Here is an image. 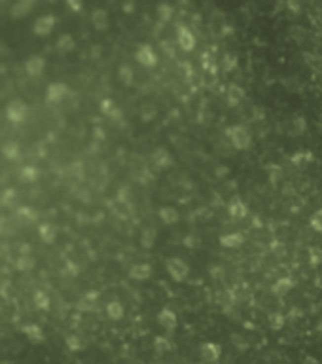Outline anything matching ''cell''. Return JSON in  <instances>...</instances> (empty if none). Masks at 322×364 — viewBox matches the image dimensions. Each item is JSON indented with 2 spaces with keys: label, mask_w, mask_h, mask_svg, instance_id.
I'll use <instances>...</instances> for the list:
<instances>
[{
  "label": "cell",
  "mask_w": 322,
  "mask_h": 364,
  "mask_svg": "<svg viewBox=\"0 0 322 364\" xmlns=\"http://www.w3.org/2000/svg\"><path fill=\"white\" fill-rule=\"evenodd\" d=\"M226 135H228L230 142L233 144V148H237V150H248L252 146L250 131L244 125H231V127L226 129Z\"/></svg>",
  "instance_id": "obj_1"
},
{
  "label": "cell",
  "mask_w": 322,
  "mask_h": 364,
  "mask_svg": "<svg viewBox=\"0 0 322 364\" xmlns=\"http://www.w3.org/2000/svg\"><path fill=\"white\" fill-rule=\"evenodd\" d=\"M294 286H296V281L290 275H282V277H279L275 283L271 284V294L277 296V298H284Z\"/></svg>",
  "instance_id": "obj_2"
},
{
  "label": "cell",
  "mask_w": 322,
  "mask_h": 364,
  "mask_svg": "<svg viewBox=\"0 0 322 364\" xmlns=\"http://www.w3.org/2000/svg\"><path fill=\"white\" fill-rule=\"evenodd\" d=\"M201 357L207 363H218L220 357H222V347L214 341H207V343L201 345Z\"/></svg>",
  "instance_id": "obj_3"
},
{
  "label": "cell",
  "mask_w": 322,
  "mask_h": 364,
  "mask_svg": "<svg viewBox=\"0 0 322 364\" xmlns=\"http://www.w3.org/2000/svg\"><path fill=\"white\" fill-rule=\"evenodd\" d=\"M228 213H230L231 218H235V220H242L244 216L248 215V205L244 203L242 199L239 197H233L228 205Z\"/></svg>",
  "instance_id": "obj_4"
},
{
  "label": "cell",
  "mask_w": 322,
  "mask_h": 364,
  "mask_svg": "<svg viewBox=\"0 0 322 364\" xmlns=\"http://www.w3.org/2000/svg\"><path fill=\"white\" fill-rule=\"evenodd\" d=\"M244 243V235L239 233V231H231V233H226L220 237V245L226 247V249H239Z\"/></svg>",
  "instance_id": "obj_5"
},
{
  "label": "cell",
  "mask_w": 322,
  "mask_h": 364,
  "mask_svg": "<svg viewBox=\"0 0 322 364\" xmlns=\"http://www.w3.org/2000/svg\"><path fill=\"white\" fill-rule=\"evenodd\" d=\"M313 159H315V156H313V152H311V150H298V152L290 158V161H292L298 169H305Z\"/></svg>",
  "instance_id": "obj_6"
},
{
  "label": "cell",
  "mask_w": 322,
  "mask_h": 364,
  "mask_svg": "<svg viewBox=\"0 0 322 364\" xmlns=\"http://www.w3.org/2000/svg\"><path fill=\"white\" fill-rule=\"evenodd\" d=\"M244 97H246V93H244V90H242L241 86L231 84L230 88H228V102H230L231 106H237L239 102L244 101Z\"/></svg>",
  "instance_id": "obj_7"
},
{
  "label": "cell",
  "mask_w": 322,
  "mask_h": 364,
  "mask_svg": "<svg viewBox=\"0 0 322 364\" xmlns=\"http://www.w3.org/2000/svg\"><path fill=\"white\" fill-rule=\"evenodd\" d=\"M169 270H171V275H173L176 281H182L186 275H188V266H186L184 262H180V260H174L169 264Z\"/></svg>",
  "instance_id": "obj_8"
},
{
  "label": "cell",
  "mask_w": 322,
  "mask_h": 364,
  "mask_svg": "<svg viewBox=\"0 0 322 364\" xmlns=\"http://www.w3.org/2000/svg\"><path fill=\"white\" fill-rule=\"evenodd\" d=\"M284 324H286V315H284V313L275 311V313L269 315V326H271V330L279 332V330L284 328Z\"/></svg>",
  "instance_id": "obj_9"
},
{
  "label": "cell",
  "mask_w": 322,
  "mask_h": 364,
  "mask_svg": "<svg viewBox=\"0 0 322 364\" xmlns=\"http://www.w3.org/2000/svg\"><path fill=\"white\" fill-rule=\"evenodd\" d=\"M160 322L167 330H174V328H176V315H174L173 311L165 309V311H163V313L160 315Z\"/></svg>",
  "instance_id": "obj_10"
},
{
  "label": "cell",
  "mask_w": 322,
  "mask_h": 364,
  "mask_svg": "<svg viewBox=\"0 0 322 364\" xmlns=\"http://www.w3.org/2000/svg\"><path fill=\"white\" fill-rule=\"evenodd\" d=\"M305 129H307V122H305V118H303V116H296V118L292 120V133L301 135V133H305Z\"/></svg>",
  "instance_id": "obj_11"
},
{
  "label": "cell",
  "mask_w": 322,
  "mask_h": 364,
  "mask_svg": "<svg viewBox=\"0 0 322 364\" xmlns=\"http://www.w3.org/2000/svg\"><path fill=\"white\" fill-rule=\"evenodd\" d=\"M309 264L313 268L322 264V249L321 247H311L309 249Z\"/></svg>",
  "instance_id": "obj_12"
},
{
  "label": "cell",
  "mask_w": 322,
  "mask_h": 364,
  "mask_svg": "<svg viewBox=\"0 0 322 364\" xmlns=\"http://www.w3.org/2000/svg\"><path fill=\"white\" fill-rule=\"evenodd\" d=\"M194 44H196V40H194V36L190 34V31L182 29V31H180V46H182L184 49H192Z\"/></svg>",
  "instance_id": "obj_13"
},
{
  "label": "cell",
  "mask_w": 322,
  "mask_h": 364,
  "mask_svg": "<svg viewBox=\"0 0 322 364\" xmlns=\"http://www.w3.org/2000/svg\"><path fill=\"white\" fill-rule=\"evenodd\" d=\"M311 228L317 231V233H322V209H319L315 215L311 216Z\"/></svg>",
  "instance_id": "obj_14"
},
{
  "label": "cell",
  "mask_w": 322,
  "mask_h": 364,
  "mask_svg": "<svg viewBox=\"0 0 322 364\" xmlns=\"http://www.w3.org/2000/svg\"><path fill=\"white\" fill-rule=\"evenodd\" d=\"M156 347H158V351H167L171 345H169V341L167 340H163V338H158L156 340Z\"/></svg>",
  "instance_id": "obj_15"
},
{
  "label": "cell",
  "mask_w": 322,
  "mask_h": 364,
  "mask_svg": "<svg viewBox=\"0 0 322 364\" xmlns=\"http://www.w3.org/2000/svg\"><path fill=\"white\" fill-rule=\"evenodd\" d=\"M288 8L294 11V13H298L301 10V2L299 0H288Z\"/></svg>",
  "instance_id": "obj_16"
},
{
  "label": "cell",
  "mask_w": 322,
  "mask_h": 364,
  "mask_svg": "<svg viewBox=\"0 0 322 364\" xmlns=\"http://www.w3.org/2000/svg\"><path fill=\"white\" fill-rule=\"evenodd\" d=\"M301 364H319V359H317V357H311V355H307V357H303Z\"/></svg>",
  "instance_id": "obj_17"
},
{
  "label": "cell",
  "mask_w": 322,
  "mask_h": 364,
  "mask_svg": "<svg viewBox=\"0 0 322 364\" xmlns=\"http://www.w3.org/2000/svg\"><path fill=\"white\" fill-rule=\"evenodd\" d=\"M317 332L321 334V338H322V318L319 320V322H317Z\"/></svg>",
  "instance_id": "obj_18"
}]
</instances>
